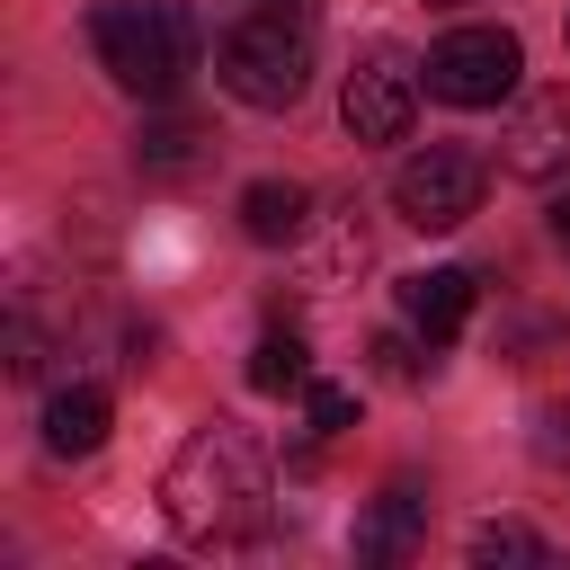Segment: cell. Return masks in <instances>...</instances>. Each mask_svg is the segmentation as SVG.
Masks as SVG:
<instances>
[{
	"mask_svg": "<svg viewBox=\"0 0 570 570\" xmlns=\"http://www.w3.org/2000/svg\"><path fill=\"white\" fill-rule=\"evenodd\" d=\"M187 151H196V125H187V116H151V125L134 134V160H142V169H178Z\"/></svg>",
	"mask_w": 570,
	"mask_h": 570,
	"instance_id": "14",
	"label": "cell"
},
{
	"mask_svg": "<svg viewBox=\"0 0 570 570\" xmlns=\"http://www.w3.org/2000/svg\"><path fill=\"white\" fill-rule=\"evenodd\" d=\"M107 392L98 383H62V392H45V454H62V463H80V454H98L107 445Z\"/></svg>",
	"mask_w": 570,
	"mask_h": 570,
	"instance_id": "10",
	"label": "cell"
},
{
	"mask_svg": "<svg viewBox=\"0 0 570 570\" xmlns=\"http://www.w3.org/2000/svg\"><path fill=\"white\" fill-rule=\"evenodd\" d=\"M436 9H445V0H436Z\"/></svg>",
	"mask_w": 570,
	"mask_h": 570,
	"instance_id": "21",
	"label": "cell"
},
{
	"mask_svg": "<svg viewBox=\"0 0 570 570\" xmlns=\"http://www.w3.org/2000/svg\"><path fill=\"white\" fill-rule=\"evenodd\" d=\"M499 169H508V178H561V169H570V89L517 98V116H508V134H499Z\"/></svg>",
	"mask_w": 570,
	"mask_h": 570,
	"instance_id": "7",
	"label": "cell"
},
{
	"mask_svg": "<svg viewBox=\"0 0 570 570\" xmlns=\"http://www.w3.org/2000/svg\"><path fill=\"white\" fill-rule=\"evenodd\" d=\"M428 543V499L410 490V481H392L365 517H356V561H374V570H392V561H410Z\"/></svg>",
	"mask_w": 570,
	"mask_h": 570,
	"instance_id": "8",
	"label": "cell"
},
{
	"mask_svg": "<svg viewBox=\"0 0 570 570\" xmlns=\"http://www.w3.org/2000/svg\"><path fill=\"white\" fill-rule=\"evenodd\" d=\"M534 445H543V463H570V410H543V436Z\"/></svg>",
	"mask_w": 570,
	"mask_h": 570,
	"instance_id": "18",
	"label": "cell"
},
{
	"mask_svg": "<svg viewBox=\"0 0 570 570\" xmlns=\"http://www.w3.org/2000/svg\"><path fill=\"white\" fill-rule=\"evenodd\" d=\"M36 365H45V338H36V321L18 312V321H9V374H36Z\"/></svg>",
	"mask_w": 570,
	"mask_h": 570,
	"instance_id": "17",
	"label": "cell"
},
{
	"mask_svg": "<svg viewBox=\"0 0 570 570\" xmlns=\"http://www.w3.org/2000/svg\"><path fill=\"white\" fill-rule=\"evenodd\" d=\"M552 232H561V240H570V187H561V196H552Z\"/></svg>",
	"mask_w": 570,
	"mask_h": 570,
	"instance_id": "19",
	"label": "cell"
},
{
	"mask_svg": "<svg viewBox=\"0 0 570 570\" xmlns=\"http://www.w3.org/2000/svg\"><path fill=\"white\" fill-rule=\"evenodd\" d=\"M89 45H98L107 80L134 89V98H178L187 71H196V18L178 0H116V9H98Z\"/></svg>",
	"mask_w": 570,
	"mask_h": 570,
	"instance_id": "2",
	"label": "cell"
},
{
	"mask_svg": "<svg viewBox=\"0 0 570 570\" xmlns=\"http://www.w3.org/2000/svg\"><path fill=\"white\" fill-rule=\"evenodd\" d=\"M214 80L240 107H294L312 80V9H240L214 36Z\"/></svg>",
	"mask_w": 570,
	"mask_h": 570,
	"instance_id": "3",
	"label": "cell"
},
{
	"mask_svg": "<svg viewBox=\"0 0 570 570\" xmlns=\"http://www.w3.org/2000/svg\"><path fill=\"white\" fill-rule=\"evenodd\" d=\"M419 71H428V89H436L445 107H508L517 80H525V45H517L508 27H454V36L428 45Z\"/></svg>",
	"mask_w": 570,
	"mask_h": 570,
	"instance_id": "4",
	"label": "cell"
},
{
	"mask_svg": "<svg viewBox=\"0 0 570 570\" xmlns=\"http://www.w3.org/2000/svg\"><path fill=\"white\" fill-rule=\"evenodd\" d=\"M481 187H490V169H481V151H463V142H428V151H410V160L392 169V205H401V223H419V232L472 223V214H481Z\"/></svg>",
	"mask_w": 570,
	"mask_h": 570,
	"instance_id": "5",
	"label": "cell"
},
{
	"mask_svg": "<svg viewBox=\"0 0 570 570\" xmlns=\"http://www.w3.org/2000/svg\"><path fill=\"white\" fill-rule=\"evenodd\" d=\"M419 80H428V71H419L401 45L356 53V71H347V89H338L347 134H356V142H401V134H410V116H419Z\"/></svg>",
	"mask_w": 570,
	"mask_h": 570,
	"instance_id": "6",
	"label": "cell"
},
{
	"mask_svg": "<svg viewBox=\"0 0 570 570\" xmlns=\"http://www.w3.org/2000/svg\"><path fill=\"white\" fill-rule=\"evenodd\" d=\"M303 223H312V187H303V178H249V187H240V232H249L258 249H285Z\"/></svg>",
	"mask_w": 570,
	"mask_h": 570,
	"instance_id": "11",
	"label": "cell"
},
{
	"mask_svg": "<svg viewBox=\"0 0 570 570\" xmlns=\"http://www.w3.org/2000/svg\"><path fill=\"white\" fill-rule=\"evenodd\" d=\"M472 561H481V570H499V561L534 570V561H552V543H543L534 525H517V517H490V525H472Z\"/></svg>",
	"mask_w": 570,
	"mask_h": 570,
	"instance_id": "13",
	"label": "cell"
},
{
	"mask_svg": "<svg viewBox=\"0 0 570 570\" xmlns=\"http://www.w3.org/2000/svg\"><path fill=\"white\" fill-rule=\"evenodd\" d=\"M303 383H312V347L294 330H267L249 347V392H303Z\"/></svg>",
	"mask_w": 570,
	"mask_h": 570,
	"instance_id": "12",
	"label": "cell"
},
{
	"mask_svg": "<svg viewBox=\"0 0 570 570\" xmlns=\"http://www.w3.org/2000/svg\"><path fill=\"white\" fill-rule=\"evenodd\" d=\"M401 321H410L419 338H454V330L472 321V276H463V267H419V276H401Z\"/></svg>",
	"mask_w": 570,
	"mask_h": 570,
	"instance_id": "9",
	"label": "cell"
},
{
	"mask_svg": "<svg viewBox=\"0 0 570 570\" xmlns=\"http://www.w3.org/2000/svg\"><path fill=\"white\" fill-rule=\"evenodd\" d=\"M160 508H169V525H178L187 543H205V552L258 543V534H267V508H276L267 445H258L249 428H232V419L196 428V436L169 454V472H160Z\"/></svg>",
	"mask_w": 570,
	"mask_h": 570,
	"instance_id": "1",
	"label": "cell"
},
{
	"mask_svg": "<svg viewBox=\"0 0 570 570\" xmlns=\"http://www.w3.org/2000/svg\"><path fill=\"white\" fill-rule=\"evenodd\" d=\"M249 9H312V0H249Z\"/></svg>",
	"mask_w": 570,
	"mask_h": 570,
	"instance_id": "20",
	"label": "cell"
},
{
	"mask_svg": "<svg viewBox=\"0 0 570 570\" xmlns=\"http://www.w3.org/2000/svg\"><path fill=\"white\" fill-rule=\"evenodd\" d=\"M374 365H383L392 383H419V374H428V365H419V347H410L401 330H392V338H374Z\"/></svg>",
	"mask_w": 570,
	"mask_h": 570,
	"instance_id": "16",
	"label": "cell"
},
{
	"mask_svg": "<svg viewBox=\"0 0 570 570\" xmlns=\"http://www.w3.org/2000/svg\"><path fill=\"white\" fill-rule=\"evenodd\" d=\"M303 419H312L321 436H338V428L356 419V392H347V383H303Z\"/></svg>",
	"mask_w": 570,
	"mask_h": 570,
	"instance_id": "15",
	"label": "cell"
}]
</instances>
